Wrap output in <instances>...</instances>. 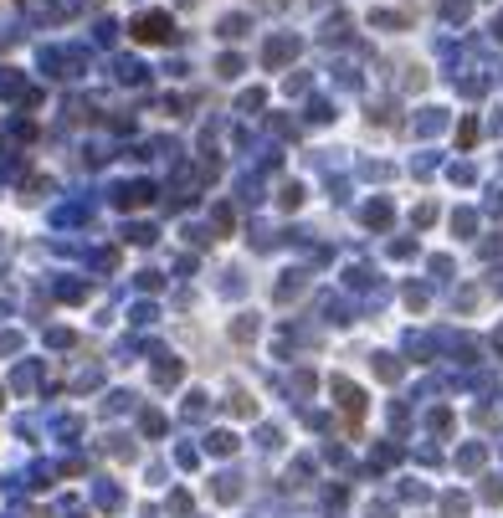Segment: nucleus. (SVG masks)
I'll use <instances>...</instances> for the list:
<instances>
[{
	"label": "nucleus",
	"mask_w": 503,
	"mask_h": 518,
	"mask_svg": "<svg viewBox=\"0 0 503 518\" xmlns=\"http://www.w3.org/2000/svg\"><path fill=\"white\" fill-rule=\"evenodd\" d=\"M139 37H144V42H160V37H165V16H144V21H139Z\"/></svg>",
	"instance_id": "1"
}]
</instances>
